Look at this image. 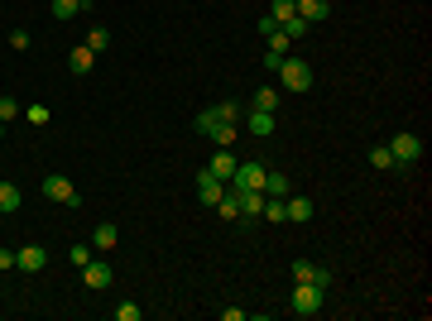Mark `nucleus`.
<instances>
[{
	"label": "nucleus",
	"mask_w": 432,
	"mask_h": 321,
	"mask_svg": "<svg viewBox=\"0 0 432 321\" xmlns=\"http://www.w3.org/2000/svg\"><path fill=\"white\" fill-rule=\"evenodd\" d=\"M293 15H298V0H274V10H269L274 25H284V20H293Z\"/></svg>",
	"instance_id": "25"
},
{
	"label": "nucleus",
	"mask_w": 432,
	"mask_h": 321,
	"mask_svg": "<svg viewBox=\"0 0 432 321\" xmlns=\"http://www.w3.org/2000/svg\"><path fill=\"white\" fill-rule=\"evenodd\" d=\"M216 115H221V120H236V115H241V106H236V101H221V106H216Z\"/></svg>",
	"instance_id": "35"
},
{
	"label": "nucleus",
	"mask_w": 432,
	"mask_h": 321,
	"mask_svg": "<svg viewBox=\"0 0 432 321\" xmlns=\"http://www.w3.org/2000/svg\"><path fill=\"white\" fill-rule=\"evenodd\" d=\"M106 44H110V34L101 25L91 29V34H87V48H91V53H106Z\"/></svg>",
	"instance_id": "28"
},
{
	"label": "nucleus",
	"mask_w": 432,
	"mask_h": 321,
	"mask_svg": "<svg viewBox=\"0 0 432 321\" xmlns=\"http://www.w3.org/2000/svg\"><path fill=\"white\" fill-rule=\"evenodd\" d=\"M265 163H236V178H231V188L236 192H265Z\"/></svg>",
	"instance_id": "2"
},
{
	"label": "nucleus",
	"mask_w": 432,
	"mask_h": 321,
	"mask_svg": "<svg viewBox=\"0 0 432 321\" xmlns=\"http://www.w3.org/2000/svg\"><path fill=\"white\" fill-rule=\"evenodd\" d=\"M0 139H5V120H0Z\"/></svg>",
	"instance_id": "37"
},
{
	"label": "nucleus",
	"mask_w": 432,
	"mask_h": 321,
	"mask_svg": "<svg viewBox=\"0 0 432 321\" xmlns=\"http://www.w3.org/2000/svg\"><path fill=\"white\" fill-rule=\"evenodd\" d=\"M216 120H221V115H216V106H207V110H197V115H192V130H197V134H212Z\"/></svg>",
	"instance_id": "21"
},
{
	"label": "nucleus",
	"mask_w": 432,
	"mask_h": 321,
	"mask_svg": "<svg viewBox=\"0 0 432 321\" xmlns=\"http://www.w3.org/2000/svg\"><path fill=\"white\" fill-rule=\"evenodd\" d=\"M389 154H394V163H399V168H404V163H418L423 159V139H418V134H394V139H389Z\"/></svg>",
	"instance_id": "3"
},
{
	"label": "nucleus",
	"mask_w": 432,
	"mask_h": 321,
	"mask_svg": "<svg viewBox=\"0 0 432 321\" xmlns=\"http://www.w3.org/2000/svg\"><path fill=\"white\" fill-rule=\"evenodd\" d=\"M25 120H29V125H39V130H44V125L53 120V110H49V106H29V110H25Z\"/></svg>",
	"instance_id": "29"
},
{
	"label": "nucleus",
	"mask_w": 432,
	"mask_h": 321,
	"mask_svg": "<svg viewBox=\"0 0 432 321\" xmlns=\"http://www.w3.org/2000/svg\"><path fill=\"white\" fill-rule=\"evenodd\" d=\"M231 192H236V188H231ZM236 202H241L245 221H260V211H265V192H236Z\"/></svg>",
	"instance_id": "13"
},
{
	"label": "nucleus",
	"mask_w": 432,
	"mask_h": 321,
	"mask_svg": "<svg viewBox=\"0 0 432 321\" xmlns=\"http://www.w3.org/2000/svg\"><path fill=\"white\" fill-rule=\"evenodd\" d=\"M139 317H144L139 302H120V307H115V321H139Z\"/></svg>",
	"instance_id": "30"
},
{
	"label": "nucleus",
	"mask_w": 432,
	"mask_h": 321,
	"mask_svg": "<svg viewBox=\"0 0 432 321\" xmlns=\"http://www.w3.org/2000/svg\"><path fill=\"white\" fill-rule=\"evenodd\" d=\"M293 312H298V317H317V312H322V288L298 283V288H293Z\"/></svg>",
	"instance_id": "5"
},
{
	"label": "nucleus",
	"mask_w": 432,
	"mask_h": 321,
	"mask_svg": "<svg viewBox=\"0 0 432 321\" xmlns=\"http://www.w3.org/2000/svg\"><path fill=\"white\" fill-rule=\"evenodd\" d=\"M250 110H279V91H274V86H260L255 101H250Z\"/></svg>",
	"instance_id": "22"
},
{
	"label": "nucleus",
	"mask_w": 432,
	"mask_h": 321,
	"mask_svg": "<svg viewBox=\"0 0 432 321\" xmlns=\"http://www.w3.org/2000/svg\"><path fill=\"white\" fill-rule=\"evenodd\" d=\"M15 115H25L20 101H15V96H0V120H15Z\"/></svg>",
	"instance_id": "32"
},
{
	"label": "nucleus",
	"mask_w": 432,
	"mask_h": 321,
	"mask_svg": "<svg viewBox=\"0 0 432 321\" xmlns=\"http://www.w3.org/2000/svg\"><path fill=\"white\" fill-rule=\"evenodd\" d=\"M260 221H269V225H288V211H284V197H265V211Z\"/></svg>",
	"instance_id": "16"
},
{
	"label": "nucleus",
	"mask_w": 432,
	"mask_h": 321,
	"mask_svg": "<svg viewBox=\"0 0 432 321\" xmlns=\"http://www.w3.org/2000/svg\"><path fill=\"white\" fill-rule=\"evenodd\" d=\"M44 264H49V254H44L39 244H25V249L15 254V268H25V273H39Z\"/></svg>",
	"instance_id": "12"
},
{
	"label": "nucleus",
	"mask_w": 432,
	"mask_h": 321,
	"mask_svg": "<svg viewBox=\"0 0 432 321\" xmlns=\"http://www.w3.org/2000/svg\"><path fill=\"white\" fill-rule=\"evenodd\" d=\"M245 125H250L255 139H269L274 125H279V115H274V110H250V120H245Z\"/></svg>",
	"instance_id": "9"
},
{
	"label": "nucleus",
	"mask_w": 432,
	"mask_h": 321,
	"mask_svg": "<svg viewBox=\"0 0 432 321\" xmlns=\"http://www.w3.org/2000/svg\"><path fill=\"white\" fill-rule=\"evenodd\" d=\"M370 168H379V173H394V168H399L394 154H389V144H375V149H370Z\"/></svg>",
	"instance_id": "18"
},
{
	"label": "nucleus",
	"mask_w": 432,
	"mask_h": 321,
	"mask_svg": "<svg viewBox=\"0 0 432 321\" xmlns=\"http://www.w3.org/2000/svg\"><path fill=\"white\" fill-rule=\"evenodd\" d=\"M279 29H284L288 39H303V34H307V20H298V15H293V20H284Z\"/></svg>",
	"instance_id": "31"
},
{
	"label": "nucleus",
	"mask_w": 432,
	"mask_h": 321,
	"mask_svg": "<svg viewBox=\"0 0 432 321\" xmlns=\"http://www.w3.org/2000/svg\"><path fill=\"white\" fill-rule=\"evenodd\" d=\"M29 44H34L29 29H10V48H29Z\"/></svg>",
	"instance_id": "33"
},
{
	"label": "nucleus",
	"mask_w": 432,
	"mask_h": 321,
	"mask_svg": "<svg viewBox=\"0 0 432 321\" xmlns=\"http://www.w3.org/2000/svg\"><path fill=\"white\" fill-rule=\"evenodd\" d=\"M274 77L284 81V91H307V86H312V67H307L303 58H284Z\"/></svg>",
	"instance_id": "1"
},
{
	"label": "nucleus",
	"mask_w": 432,
	"mask_h": 321,
	"mask_svg": "<svg viewBox=\"0 0 432 321\" xmlns=\"http://www.w3.org/2000/svg\"><path fill=\"white\" fill-rule=\"evenodd\" d=\"M20 202H25V197H20V188H15V183H0V216L20 211Z\"/></svg>",
	"instance_id": "17"
},
{
	"label": "nucleus",
	"mask_w": 432,
	"mask_h": 321,
	"mask_svg": "<svg viewBox=\"0 0 432 321\" xmlns=\"http://www.w3.org/2000/svg\"><path fill=\"white\" fill-rule=\"evenodd\" d=\"M82 5H87V0H53V20H72Z\"/></svg>",
	"instance_id": "26"
},
{
	"label": "nucleus",
	"mask_w": 432,
	"mask_h": 321,
	"mask_svg": "<svg viewBox=\"0 0 432 321\" xmlns=\"http://www.w3.org/2000/svg\"><path fill=\"white\" fill-rule=\"evenodd\" d=\"M284 58H288V53H274V48H265V72H269V77L279 72V63H284Z\"/></svg>",
	"instance_id": "34"
},
{
	"label": "nucleus",
	"mask_w": 432,
	"mask_h": 321,
	"mask_svg": "<svg viewBox=\"0 0 432 321\" xmlns=\"http://www.w3.org/2000/svg\"><path fill=\"white\" fill-rule=\"evenodd\" d=\"M326 15H331V0H298V20H307V25H322Z\"/></svg>",
	"instance_id": "11"
},
{
	"label": "nucleus",
	"mask_w": 432,
	"mask_h": 321,
	"mask_svg": "<svg viewBox=\"0 0 432 321\" xmlns=\"http://www.w3.org/2000/svg\"><path fill=\"white\" fill-rule=\"evenodd\" d=\"M68 259H72V268H87L96 254H91V244H72V249H68Z\"/></svg>",
	"instance_id": "27"
},
{
	"label": "nucleus",
	"mask_w": 432,
	"mask_h": 321,
	"mask_svg": "<svg viewBox=\"0 0 432 321\" xmlns=\"http://www.w3.org/2000/svg\"><path fill=\"white\" fill-rule=\"evenodd\" d=\"M236 154H216L212 163H207V173H212V178H221V183H231V178H236Z\"/></svg>",
	"instance_id": "14"
},
{
	"label": "nucleus",
	"mask_w": 432,
	"mask_h": 321,
	"mask_svg": "<svg viewBox=\"0 0 432 321\" xmlns=\"http://www.w3.org/2000/svg\"><path fill=\"white\" fill-rule=\"evenodd\" d=\"M44 197H53V202H63V207H82L77 188H72L63 173H49V178H44Z\"/></svg>",
	"instance_id": "4"
},
{
	"label": "nucleus",
	"mask_w": 432,
	"mask_h": 321,
	"mask_svg": "<svg viewBox=\"0 0 432 321\" xmlns=\"http://www.w3.org/2000/svg\"><path fill=\"white\" fill-rule=\"evenodd\" d=\"M216 211L226 216V221H241V202H236V192H231V188H226V197L216 202Z\"/></svg>",
	"instance_id": "24"
},
{
	"label": "nucleus",
	"mask_w": 432,
	"mask_h": 321,
	"mask_svg": "<svg viewBox=\"0 0 432 321\" xmlns=\"http://www.w3.org/2000/svg\"><path fill=\"white\" fill-rule=\"evenodd\" d=\"M226 188H231V183H221V178H212V173H207V168H202V173H197V197H202V202H207V207H216V202H221V197H226Z\"/></svg>",
	"instance_id": "7"
},
{
	"label": "nucleus",
	"mask_w": 432,
	"mask_h": 321,
	"mask_svg": "<svg viewBox=\"0 0 432 321\" xmlns=\"http://www.w3.org/2000/svg\"><path fill=\"white\" fill-rule=\"evenodd\" d=\"M265 192H269V197H288V192H293L288 173H265Z\"/></svg>",
	"instance_id": "19"
},
{
	"label": "nucleus",
	"mask_w": 432,
	"mask_h": 321,
	"mask_svg": "<svg viewBox=\"0 0 432 321\" xmlns=\"http://www.w3.org/2000/svg\"><path fill=\"white\" fill-rule=\"evenodd\" d=\"M68 67H72V72H91V67H96V53H91V48H87V44H77V48H72V53H68Z\"/></svg>",
	"instance_id": "15"
},
{
	"label": "nucleus",
	"mask_w": 432,
	"mask_h": 321,
	"mask_svg": "<svg viewBox=\"0 0 432 321\" xmlns=\"http://www.w3.org/2000/svg\"><path fill=\"white\" fill-rule=\"evenodd\" d=\"M284 211H288V225H307L312 221V202L307 197H284Z\"/></svg>",
	"instance_id": "10"
},
{
	"label": "nucleus",
	"mask_w": 432,
	"mask_h": 321,
	"mask_svg": "<svg viewBox=\"0 0 432 321\" xmlns=\"http://www.w3.org/2000/svg\"><path fill=\"white\" fill-rule=\"evenodd\" d=\"M82 278H87L91 293H101V288H110V264H106V259H91V264L82 268Z\"/></svg>",
	"instance_id": "8"
},
{
	"label": "nucleus",
	"mask_w": 432,
	"mask_h": 321,
	"mask_svg": "<svg viewBox=\"0 0 432 321\" xmlns=\"http://www.w3.org/2000/svg\"><path fill=\"white\" fill-rule=\"evenodd\" d=\"M91 249H101V254H106V249H115V225H96V230H91Z\"/></svg>",
	"instance_id": "20"
},
{
	"label": "nucleus",
	"mask_w": 432,
	"mask_h": 321,
	"mask_svg": "<svg viewBox=\"0 0 432 321\" xmlns=\"http://www.w3.org/2000/svg\"><path fill=\"white\" fill-rule=\"evenodd\" d=\"M0 268H15V254H10V249H0Z\"/></svg>",
	"instance_id": "36"
},
{
	"label": "nucleus",
	"mask_w": 432,
	"mask_h": 321,
	"mask_svg": "<svg viewBox=\"0 0 432 321\" xmlns=\"http://www.w3.org/2000/svg\"><path fill=\"white\" fill-rule=\"evenodd\" d=\"M212 139H216V144H221V149H231V144H236V120H216Z\"/></svg>",
	"instance_id": "23"
},
{
	"label": "nucleus",
	"mask_w": 432,
	"mask_h": 321,
	"mask_svg": "<svg viewBox=\"0 0 432 321\" xmlns=\"http://www.w3.org/2000/svg\"><path fill=\"white\" fill-rule=\"evenodd\" d=\"M293 283H312V288H331V268H322V264H307V259H298L293 264Z\"/></svg>",
	"instance_id": "6"
}]
</instances>
